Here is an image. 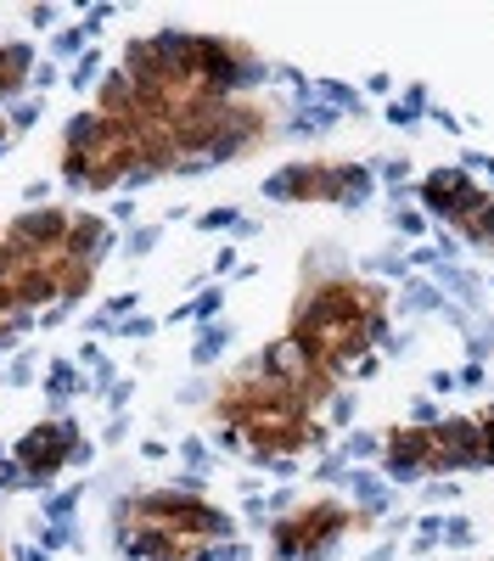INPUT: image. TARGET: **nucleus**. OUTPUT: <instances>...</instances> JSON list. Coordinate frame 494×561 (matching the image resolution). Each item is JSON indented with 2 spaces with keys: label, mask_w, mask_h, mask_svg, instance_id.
<instances>
[{
  "label": "nucleus",
  "mask_w": 494,
  "mask_h": 561,
  "mask_svg": "<svg viewBox=\"0 0 494 561\" xmlns=\"http://www.w3.org/2000/svg\"><path fill=\"white\" fill-rule=\"evenodd\" d=\"M343 528H348V517H343L337 505H314V511H303V517H292V523L276 528V550L282 556H321L326 539H337Z\"/></svg>",
  "instance_id": "1"
},
{
  "label": "nucleus",
  "mask_w": 494,
  "mask_h": 561,
  "mask_svg": "<svg viewBox=\"0 0 494 561\" xmlns=\"http://www.w3.org/2000/svg\"><path fill=\"white\" fill-rule=\"evenodd\" d=\"M478 433H483V455L494 460V404L483 410V421H478Z\"/></svg>",
  "instance_id": "4"
},
{
  "label": "nucleus",
  "mask_w": 494,
  "mask_h": 561,
  "mask_svg": "<svg viewBox=\"0 0 494 561\" xmlns=\"http://www.w3.org/2000/svg\"><path fill=\"white\" fill-rule=\"evenodd\" d=\"M28 73V51L23 45H0V96H12Z\"/></svg>",
  "instance_id": "3"
},
{
  "label": "nucleus",
  "mask_w": 494,
  "mask_h": 561,
  "mask_svg": "<svg viewBox=\"0 0 494 561\" xmlns=\"http://www.w3.org/2000/svg\"><path fill=\"white\" fill-rule=\"evenodd\" d=\"M68 455H73V427H68V421H45V427H34V433L18 444V460L28 466L34 483H45L51 472H62Z\"/></svg>",
  "instance_id": "2"
}]
</instances>
